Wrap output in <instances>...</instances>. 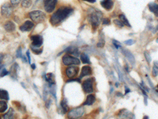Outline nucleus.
I'll use <instances>...</instances> for the list:
<instances>
[{
	"mask_svg": "<svg viewBox=\"0 0 158 119\" xmlns=\"http://www.w3.org/2000/svg\"><path fill=\"white\" fill-rule=\"evenodd\" d=\"M72 8L68 7H62L59 8L55 13L51 16L50 22L53 26H57L63 22L73 13Z\"/></svg>",
	"mask_w": 158,
	"mask_h": 119,
	"instance_id": "obj_1",
	"label": "nucleus"
},
{
	"mask_svg": "<svg viewBox=\"0 0 158 119\" xmlns=\"http://www.w3.org/2000/svg\"><path fill=\"white\" fill-rule=\"evenodd\" d=\"M101 18H102V13L101 11L93 10V8H91V13L88 15V20L94 29H97L100 25Z\"/></svg>",
	"mask_w": 158,
	"mask_h": 119,
	"instance_id": "obj_2",
	"label": "nucleus"
},
{
	"mask_svg": "<svg viewBox=\"0 0 158 119\" xmlns=\"http://www.w3.org/2000/svg\"><path fill=\"white\" fill-rule=\"evenodd\" d=\"M85 108L83 106H78L74 109L69 110L67 114V118L68 119H78L83 116L85 114Z\"/></svg>",
	"mask_w": 158,
	"mask_h": 119,
	"instance_id": "obj_3",
	"label": "nucleus"
},
{
	"mask_svg": "<svg viewBox=\"0 0 158 119\" xmlns=\"http://www.w3.org/2000/svg\"><path fill=\"white\" fill-rule=\"evenodd\" d=\"M28 15L30 17V18L32 20V22L35 23H40L44 22L45 18H46V15L45 14L41 11V10H33L31 11L28 14Z\"/></svg>",
	"mask_w": 158,
	"mask_h": 119,
	"instance_id": "obj_4",
	"label": "nucleus"
},
{
	"mask_svg": "<svg viewBox=\"0 0 158 119\" xmlns=\"http://www.w3.org/2000/svg\"><path fill=\"white\" fill-rule=\"evenodd\" d=\"M93 86H94V79L93 78L87 79L82 83V89L85 93H92L94 90Z\"/></svg>",
	"mask_w": 158,
	"mask_h": 119,
	"instance_id": "obj_5",
	"label": "nucleus"
},
{
	"mask_svg": "<svg viewBox=\"0 0 158 119\" xmlns=\"http://www.w3.org/2000/svg\"><path fill=\"white\" fill-rule=\"evenodd\" d=\"M63 63L64 65H80V61H79L78 58L72 56H70L68 54H66L63 56Z\"/></svg>",
	"mask_w": 158,
	"mask_h": 119,
	"instance_id": "obj_6",
	"label": "nucleus"
},
{
	"mask_svg": "<svg viewBox=\"0 0 158 119\" xmlns=\"http://www.w3.org/2000/svg\"><path fill=\"white\" fill-rule=\"evenodd\" d=\"M57 4V0H44V9L47 13L53 12Z\"/></svg>",
	"mask_w": 158,
	"mask_h": 119,
	"instance_id": "obj_7",
	"label": "nucleus"
},
{
	"mask_svg": "<svg viewBox=\"0 0 158 119\" xmlns=\"http://www.w3.org/2000/svg\"><path fill=\"white\" fill-rule=\"evenodd\" d=\"M79 69L78 67L76 66H70L66 69V74L67 75V77L71 79V78L75 77L76 75L78 73Z\"/></svg>",
	"mask_w": 158,
	"mask_h": 119,
	"instance_id": "obj_8",
	"label": "nucleus"
},
{
	"mask_svg": "<svg viewBox=\"0 0 158 119\" xmlns=\"http://www.w3.org/2000/svg\"><path fill=\"white\" fill-rule=\"evenodd\" d=\"M32 45L34 47H41L43 44V37L41 35H33L31 37Z\"/></svg>",
	"mask_w": 158,
	"mask_h": 119,
	"instance_id": "obj_9",
	"label": "nucleus"
},
{
	"mask_svg": "<svg viewBox=\"0 0 158 119\" xmlns=\"http://www.w3.org/2000/svg\"><path fill=\"white\" fill-rule=\"evenodd\" d=\"M13 13V8L9 3H5L2 7V14L5 17L10 16Z\"/></svg>",
	"mask_w": 158,
	"mask_h": 119,
	"instance_id": "obj_10",
	"label": "nucleus"
},
{
	"mask_svg": "<svg viewBox=\"0 0 158 119\" xmlns=\"http://www.w3.org/2000/svg\"><path fill=\"white\" fill-rule=\"evenodd\" d=\"M34 26V23L31 21H25V22L20 26V30L22 32H28L30 31Z\"/></svg>",
	"mask_w": 158,
	"mask_h": 119,
	"instance_id": "obj_11",
	"label": "nucleus"
},
{
	"mask_svg": "<svg viewBox=\"0 0 158 119\" xmlns=\"http://www.w3.org/2000/svg\"><path fill=\"white\" fill-rule=\"evenodd\" d=\"M101 6L106 10H110L113 7V0H102L101 1Z\"/></svg>",
	"mask_w": 158,
	"mask_h": 119,
	"instance_id": "obj_12",
	"label": "nucleus"
},
{
	"mask_svg": "<svg viewBox=\"0 0 158 119\" xmlns=\"http://www.w3.org/2000/svg\"><path fill=\"white\" fill-rule=\"evenodd\" d=\"M92 75V68L90 66H84L83 68H82V71H81V75L79 79L81 80L83 77L85 76H87V75Z\"/></svg>",
	"mask_w": 158,
	"mask_h": 119,
	"instance_id": "obj_13",
	"label": "nucleus"
},
{
	"mask_svg": "<svg viewBox=\"0 0 158 119\" xmlns=\"http://www.w3.org/2000/svg\"><path fill=\"white\" fill-rule=\"evenodd\" d=\"M4 29H6L7 32H13L16 29L15 24L11 21H8L4 24Z\"/></svg>",
	"mask_w": 158,
	"mask_h": 119,
	"instance_id": "obj_14",
	"label": "nucleus"
},
{
	"mask_svg": "<svg viewBox=\"0 0 158 119\" xmlns=\"http://www.w3.org/2000/svg\"><path fill=\"white\" fill-rule=\"evenodd\" d=\"M123 55L127 58V60H128V61H129L132 65H134V62H135V61H134V56L132 55V53H131L130 51H128L127 49H125V48L123 49Z\"/></svg>",
	"mask_w": 158,
	"mask_h": 119,
	"instance_id": "obj_15",
	"label": "nucleus"
},
{
	"mask_svg": "<svg viewBox=\"0 0 158 119\" xmlns=\"http://www.w3.org/2000/svg\"><path fill=\"white\" fill-rule=\"evenodd\" d=\"M96 101V97H95L94 95H89L87 96V99L85 101L84 103V105H86V106H91L93 103H95Z\"/></svg>",
	"mask_w": 158,
	"mask_h": 119,
	"instance_id": "obj_16",
	"label": "nucleus"
},
{
	"mask_svg": "<svg viewBox=\"0 0 158 119\" xmlns=\"http://www.w3.org/2000/svg\"><path fill=\"white\" fill-rule=\"evenodd\" d=\"M45 80H46V81H47L48 84H50L51 86V85H55V75L52 73L46 74V75H45Z\"/></svg>",
	"mask_w": 158,
	"mask_h": 119,
	"instance_id": "obj_17",
	"label": "nucleus"
},
{
	"mask_svg": "<svg viewBox=\"0 0 158 119\" xmlns=\"http://www.w3.org/2000/svg\"><path fill=\"white\" fill-rule=\"evenodd\" d=\"M18 64H14V65H13L12 67L10 68L9 75H11V77L14 78V79L17 78V69L18 68Z\"/></svg>",
	"mask_w": 158,
	"mask_h": 119,
	"instance_id": "obj_18",
	"label": "nucleus"
},
{
	"mask_svg": "<svg viewBox=\"0 0 158 119\" xmlns=\"http://www.w3.org/2000/svg\"><path fill=\"white\" fill-rule=\"evenodd\" d=\"M149 8L150 11L154 14L155 15L158 17V5L156 3H149Z\"/></svg>",
	"mask_w": 158,
	"mask_h": 119,
	"instance_id": "obj_19",
	"label": "nucleus"
},
{
	"mask_svg": "<svg viewBox=\"0 0 158 119\" xmlns=\"http://www.w3.org/2000/svg\"><path fill=\"white\" fill-rule=\"evenodd\" d=\"M14 111L12 108L9 109V111L3 115V119H14Z\"/></svg>",
	"mask_w": 158,
	"mask_h": 119,
	"instance_id": "obj_20",
	"label": "nucleus"
},
{
	"mask_svg": "<svg viewBox=\"0 0 158 119\" xmlns=\"http://www.w3.org/2000/svg\"><path fill=\"white\" fill-rule=\"evenodd\" d=\"M80 59L82 60V62L85 65H89L90 64V61H89V57L88 56V55H86L85 53H82L80 56Z\"/></svg>",
	"mask_w": 158,
	"mask_h": 119,
	"instance_id": "obj_21",
	"label": "nucleus"
},
{
	"mask_svg": "<svg viewBox=\"0 0 158 119\" xmlns=\"http://www.w3.org/2000/svg\"><path fill=\"white\" fill-rule=\"evenodd\" d=\"M130 115H134V114H133L132 113H130V111H128V110H126V109H121L120 114H119V116H123V117H125V118H130Z\"/></svg>",
	"mask_w": 158,
	"mask_h": 119,
	"instance_id": "obj_22",
	"label": "nucleus"
},
{
	"mask_svg": "<svg viewBox=\"0 0 158 119\" xmlns=\"http://www.w3.org/2000/svg\"><path fill=\"white\" fill-rule=\"evenodd\" d=\"M0 98L2 100H9V94L6 90H1L0 91Z\"/></svg>",
	"mask_w": 158,
	"mask_h": 119,
	"instance_id": "obj_23",
	"label": "nucleus"
},
{
	"mask_svg": "<svg viewBox=\"0 0 158 119\" xmlns=\"http://www.w3.org/2000/svg\"><path fill=\"white\" fill-rule=\"evenodd\" d=\"M120 21L122 22L124 24V26H128V27H130V22H128V20H127V18H126V16L124 15V14H120Z\"/></svg>",
	"mask_w": 158,
	"mask_h": 119,
	"instance_id": "obj_24",
	"label": "nucleus"
},
{
	"mask_svg": "<svg viewBox=\"0 0 158 119\" xmlns=\"http://www.w3.org/2000/svg\"><path fill=\"white\" fill-rule=\"evenodd\" d=\"M60 106H61V109L63 110V113H66L68 111V106L66 104V99H63L61 103H60Z\"/></svg>",
	"mask_w": 158,
	"mask_h": 119,
	"instance_id": "obj_25",
	"label": "nucleus"
},
{
	"mask_svg": "<svg viewBox=\"0 0 158 119\" xmlns=\"http://www.w3.org/2000/svg\"><path fill=\"white\" fill-rule=\"evenodd\" d=\"M105 44V41H104V36L103 35V33H101L99 37V42L97 43V46L100 48H102Z\"/></svg>",
	"mask_w": 158,
	"mask_h": 119,
	"instance_id": "obj_26",
	"label": "nucleus"
},
{
	"mask_svg": "<svg viewBox=\"0 0 158 119\" xmlns=\"http://www.w3.org/2000/svg\"><path fill=\"white\" fill-rule=\"evenodd\" d=\"M66 52L68 53H70V54H74V55H78V48H75V47H69L66 50Z\"/></svg>",
	"mask_w": 158,
	"mask_h": 119,
	"instance_id": "obj_27",
	"label": "nucleus"
},
{
	"mask_svg": "<svg viewBox=\"0 0 158 119\" xmlns=\"http://www.w3.org/2000/svg\"><path fill=\"white\" fill-rule=\"evenodd\" d=\"M32 5V1L31 0H22V6L24 8H28V7H31Z\"/></svg>",
	"mask_w": 158,
	"mask_h": 119,
	"instance_id": "obj_28",
	"label": "nucleus"
},
{
	"mask_svg": "<svg viewBox=\"0 0 158 119\" xmlns=\"http://www.w3.org/2000/svg\"><path fill=\"white\" fill-rule=\"evenodd\" d=\"M6 109H7V104L6 102L2 100L0 103V111H1V113H3L5 112Z\"/></svg>",
	"mask_w": 158,
	"mask_h": 119,
	"instance_id": "obj_29",
	"label": "nucleus"
},
{
	"mask_svg": "<svg viewBox=\"0 0 158 119\" xmlns=\"http://www.w3.org/2000/svg\"><path fill=\"white\" fill-rule=\"evenodd\" d=\"M31 48H32V50L33 51V52L37 55L41 54V52H42V51H43L42 48H41L40 47H34V46H32V45H31Z\"/></svg>",
	"mask_w": 158,
	"mask_h": 119,
	"instance_id": "obj_30",
	"label": "nucleus"
},
{
	"mask_svg": "<svg viewBox=\"0 0 158 119\" xmlns=\"http://www.w3.org/2000/svg\"><path fill=\"white\" fill-rule=\"evenodd\" d=\"M115 25L119 26L120 28H121V27H123V26H124V24H123L120 20H115Z\"/></svg>",
	"mask_w": 158,
	"mask_h": 119,
	"instance_id": "obj_31",
	"label": "nucleus"
},
{
	"mask_svg": "<svg viewBox=\"0 0 158 119\" xmlns=\"http://www.w3.org/2000/svg\"><path fill=\"white\" fill-rule=\"evenodd\" d=\"M158 75V68L156 67V66H153V76H157Z\"/></svg>",
	"mask_w": 158,
	"mask_h": 119,
	"instance_id": "obj_32",
	"label": "nucleus"
},
{
	"mask_svg": "<svg viewBox=\"0 0 158 119\" xmlns=\"http://www.w3.org/2000/svg\"><path fill=\"white\" fill-rule=\"evenodd\" d=\"M145 58H146L147 62H148V63H150V61H151V57H150V56H149V54L147 52H145Z\"/></svg>",
	"mask_w": 158,
	"mask_h": 119,
	"instance_id": "obj_33",
	"label": "nucleus"
},
{
	"mask_svg": "<svg viewBox=\"0 0 158 119\" xmlns=\"http://www.w3.org/2000/svg\"><path fill=\"white\" fill-rule=\"evenodd\" d=\"M21 1H22V0H10V3H11V4H13L14 6H17V5H18L19 3H21Z\"/></svg>",
	"mask_w": 158,
	"mask_h": 119,
	"instance_id": "obj_34",
	"label": "nucleus"
},
{
	"mask_svg": "<svg viewBox=\"0 0 158 119\" xmlns=\"http://www.w3.org/2000/svg\"><path fill=\"white\" fill-rule=\"evenodd\" d=\"M8 74V71H6V69H2L1 70V77H3V76H5L6 75Z\"/></svg>",
	"mask_w": 158,
	"mask_h": 119,
	"instance_id": "obj_35",
	"label": "nucleus"
},
{
	"mask_svg": "<svg viewBox=\"0 0 158 119\" xmlns=\"http://www.w3.org/2000/svg\"><path fill=\"white\" fill-rule=\"evenodd\" d=\"M124 43L127 45H132L134 44V41L133 40H127V41H126Z\"/></svg>",
	"mask_w": 158,
	"mask_h": 119,
	"instance_id": "obj_36",
	"label": "nucleus"
},
{
	"mask_svg": "<svg viewBox=\"0 0 158 119\" xmlns=\"http://www.w3.org/2000/svg\"><path fill=\"white\" fill-rule=\"evenodd\" d=\"M103 24L104 25H109L110 24V20L108 19V18H104L103 20Z\"/></svg>",
	"mask_w": 158,
	"mask_h": 119,
	"instance_id": "obj_37",
	"label": "nucleus"
},
{
	"mask_svg": "<svg viewBox=\"0 0 158 119\" xmlns=\"http://www.w3.org/2000/svg\"><path fill=\"white\" fill-rule=\"evenodd\" d=\"M16 56H17V57H22V54L21 53V48H18V51H17V54H16Z\"/></svg>",
	"mask_w": 158,
	"mask_h": 119,
	"instance_id": "obj_38",
	"label": "nucleus"
},
{
	"mask_svg": "<svg viewBox=\"0 0 158 119\" xmlns=\"http://www.w3.org/2000/svg\"><path fill=\"white\" fill-rule=\"evenodd\" d=\"M113 44H114V45L115 46V48H119L120 47V43H119L118 41L116 42V41H115V40H113Z\"/></svg>",
	"mask_w": 158,
	"mask_h": 119,
	"instance_id": "obj_39",
	"label": "nucleus"
},
{
	"mask_svg": "<svg viewBox=\"0 0 158 119\" xmlns=\"http://www.w3.org/2000/svg\"><path fill=\"white\" fill-rule=\"evenodd\" d=\"M26 55H27V57H28V63L30 64L31 63V58H30V52H29V51H27V52H26Z\"/></svg>",
	"mask_w": 158,
	"mask_h": 119,
	"instance_id": "obj_40",
	"label": "nucleus"
},
{
	"mask_svg": "<svg viewBox=\"0 0 158 119\" xmlns=\"http://www.w3.org/2000/svg\"><path fill=\"white\" fill-rule=\"evenodd\" d=\"M83 1L88 2V3H96V0H83Z\"/></svg>",
	"mask_w": 158,
	"mask_h": 119,
	"instance_id": "obj_41",
	"label": "nucleus"
},
{
	"mask_svg": "<svg viewBox=\"0 0 158 119\" xmlns=\"http://www.w3.org/2000/svg\"><path fill=\"white\" fill-rule=\"evenodd\" d=\"M130 91V89H128L127 87H126V94L129 93Z\"/></svg>",
	"mask_w": 158,
	"mask_h": 119,
	"instance_id": "obj_42",
	"label": "nucleus"
},
{
	"mask_svg": "<svg viewBox=\"0 0 158 119\" xmlns=\"http://www.w3.org/2000/svg\"><path fill=\"white\" fill-rule=\"evenodd\" d=\"M31 66L32 69H35V68H36V65H34V64H33V65H32Z\"/></svg>",
	"mask_w": 158,
	"mask_h": 119,
	"instance_id": "obj_43",
	"label": "nucleus"
},
{
	"mask_svg": "<svg viewBox=\"0 0 158 119\" xmlns=\"http://www.w3.org/2000/svg\"><path fill=\"white\" fill-rule=\"evenodd\" d=\"M143 119H149V117L148 116H145V117L143 118Z\"/></svg>",
	"mask_w": 158,
	"mask_h": 119,
	"instance_id": "obj_44",
	"label": "nucleus"
},
{
	"mask_svg": "<svg viewBox=\"0 0 158 119\" xmlns=\"http://www.w3.org/2000/svg\"><path fill=\"white\" fill-rule=\"evenodd\" d=\"M157 2H158V0H157Z\"/></svg>",
	"mask_w": 158,
	"mask_h": 119,
	"instance_id": "obj_45",
	"label": "nucleus"
},
{
	"mask_svg": "<svg viewBox=\"0 0 158 119\" xmlns=\"http://www.w3.org/2000/svg\"><path fill=\"white\" fill-rule=\"evenodd\" d=\"M24 119H25V118H24Z\"/></svg>",
	"mask_w": 158,
	"mask_h": 119,
	"instance_id": "obj_46",
	"label": "nucleus"
}]
</instances>
